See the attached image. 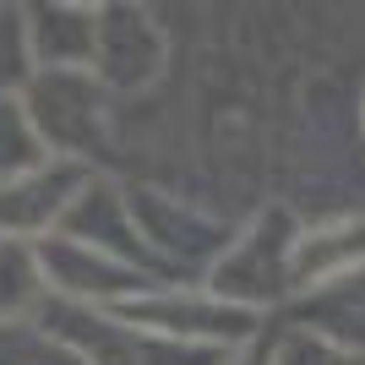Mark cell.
I'll list each match as a JSON object with an SVG mask.
<instances>
[{"label": "cell", "instance_id": "e0dca14e", "mask_svg": "<svg viewBox=\"0 0 365 365\" xmlns=\"http://www.w3.org/2000/svg\"><path fill=\"white\" fill-rule=\"evenodd\" d=\"M224 365H278V333L251 338V344H245V349H235Z\"/></svg>", "mask_w": 365, "mask_h": 365}, {"label": "cell", "instance_id": "7a4b0ae2", "mask_svg": "<svg viewBox=\"0 0 365 365\" xmlns=\"http://www.w3.org/2000/svg\"><path fill=\"white\" fill-rule=\"evenodd\" d=\"M131 213H137L153 273L169 284H207L224 251L235 245V229L224 218L202 213L197 202H180L169 191H153V185L131 191Z\"/></svg>", "mask_w": 365, "mask_h": 365}, {"label": "cell", "instance_id": "52a82bcc", "mask_svg": "<svg viewBox=\"0 0 365 365\" xmlns=\"http://www.w3.org/2000/svg\"><path fill=\"white\" fill-rule=\"evenodd\" d=\"M55 235H61V240H76V245H93V251H109V257H120V262H137V267L153 273L137 213H131V191L115 185L109 175H88V180H82V191L71 197V207H66Z\"/></svg>", "mask_w": 365, "mask_h": 365}, {"label": "cell", "instance_id": "8fae6325", "mask_svg": "<svg viewBox=\"0 0 365 365\" xmlns=\"http://www.w3.org/2000/svg\"><path fill=\"white\" fill-rule=\"evenodd\" d=\"M98 16H104V6H71V0L28 6L38 71H93V61H98Z\"/></svg>", "mask_w": 365, "mask_h": 365}, {"label": "cell", "instance_id": "5b68a950", "mask_svg": "<svg viewBox=\"0 0 365 365\" xmlns=\"http://www.w3.org/2000/svg\"><path fill=\"white\" fill-rule=\"evenodd\" d=\"M38 273H44L49 300L98 305V311H120V305L142 300L148 289L164 284L158 273H148V267H137V262H120V257H109V251L61 240V235L38 240Z\"/></svg>", "mask_w": 365, "mask_h": 365}, {"label": "cell", "instance_id": "30bf717a", "mask_svg": "<svg viewBox=\"0 0 365 365\" xmlns=\"http://www.w3.org/2000/svg\"><path fill=\"white\" fill-rule=\"evenodd\" d=\"M365 278V218H327V224L300 229L289 267V294H333Z\"/></svg>", "mask_w": 365, "mask_h": 365}, {"label": "cell", "instance_id": "4fadbf2b", "mask_svg": "<svg viewBox=\"0 0 365 365\" xmlns=\"http://www.w3.org/2000/svg\"><path fill=\"white\" fill-rule=\"evenodd\" d=\"M49 164V148L38 137L28 98H0V180H22Z\"/></svg>", "mask_w": 365, "mask_h": 365}, {"label": "cell", "instance_id": "ba28073f", "mask_svg": "<svg viewBox=\"0 0 365 365\" xmlns=\"http://www.w3.org/2000/svg\"><path fill=\"white\" fill-rule=\"evenodd\" d=\"M88 175H93L88 164L49 158L44 169H33L22 180H0V240H22V245L49 240Z\"/></svg>", "mask_w": 365, "mask_h": 365}, {"label": "cell", "instance_id": "9c48e42d", "mask_svg": "<svg viewBox=\"0 0 365 365\" xmlns=\"http://www.w3.org/2000/svg\"><path fill=\"white\" fill-rule=\"evenodd\" d=\"M164 33L137 6H104L98 16V61L93 76L104 93H137L164 71Z\"/></svg>", "mask_w": 365, "mask_h": 365}, {"label": "cell", "instance_id": "8992f818", "mask_svg": "<svg viewBox=\"0 0 365 365\" xmlns=\"http://www.w3.org/2000/svg\"><path fill=\"white\" fill-rule=\"evenodd\" d=\"M28 109L49 158H66V164L93 158L104 137V88L93 71H38V82L28 88Z\"/></svg>", "mask_w": 365, "mask_h": 365}, {"label": "cell", "instance_id": "3957f363", "mask_svg": "<svg viewBox=\"0 0 365 365\" xmlns=\"http://www.w3.org/2000/svg\"><path fill=\"white\" fill-rule=\"evenodd\" d=\"M294 240H300V224H294L289 207H267V213H257L245 229H235V245H229L224 262L213 267L207 289L224 294V300L240 305V311L267 317L273 305L294 300V294H289Z\"/></svg>", "mask_w": 365, "mask_h": 365}, {"label": "cell", "instance_id": "6da1fadb", "mask_svg": "<svg viewBox=\"0 0 365 365\" xmlns=\"http://www.w3.org/2000/svg\"><path fill=\"white\" fill-rule=\"evenodd\" d=\"M38 327L55 333L82 365H224L229 360L218 349H191V344H175L153 327H137L120 311L71 305V300H44Z\"/></svg>", "mask_w": 365, "mask_h": 365}, {"label": "cell", "instance_id": "277c9868", "mask_svg": "<svg viewBox=\"0 0 365 365\" xmlns=\"http://www.w3.org/2000/svg\"><path fill=\"white\" fill-rule=\"evenodd\" d=\"M120 317L175 338V344L218 349V354H235V349H245L251 338L267 333V317L229 305L224 294H213L207 284H158V289H148L142 300L120 305Z\"/></svg>", "mask_w": 365, "mask_h": 365}, {"label": "cell", "instance_id": "2e32d148", "mask_svg": "<svg viewBox=\"0 0 365 365\" xmlns=\"http://www.w3.org/2000/svg\"><path fill=\"white\" fill-rule=\"evenodd\" d=\"M278 365H365V349L338 344L317 327H289L278 333Z\"/></svg>", "mask_w": 365, "mask_h": 365}, {"label": "cell", "instance_id": "7c38bea8", "mask_svg": "<svg viewBox=\"0 0 365 365\" xmlns=\"http://www.w3.org/2000/svg\"><path fill=\"white\" fill-rule=\"evenodd\" d=\"M49 300L44 273H38V245L0 240V322H33Z\"/></svg>", "mask_w": 365, "mask_h": 365}, {"label": "cell", "instance_id": "5bb4252c", "mask_svg": "<svg viewBox=\"0 0 365 365\" xmlns=\"http://www.w3.org/2000/svg\"><path fill=\"white\" fill-rule=\"evenodd\" d=\"M38 82V55L28 33V6H0V98H28Z\"/></svg>", "mask_w": 365, "mask_h": 365}, {"label": "cell", "instance_id": "ac0fdd59", "mask_svg": "<svg viewBox=\"0 0 365 365\" xmlns=\"http://www.w3.org/2000/svg\"><path fill=\"white\" fill-rule=\"evenodd\" d=\"M360 125H365V104H360Z\"/></svg>", "mask_w": 365, "mask_h": 365}, {"label": "cell", "instance_id": "9a60e30c", "mask_svg": "<svg viewBox=\"0 0 365 365\" xmlns=\"http://www.w3.org/2000/svg\"><path fill=\"white\" fill-rule=\"evenodd\" d=\"M0 365H82V360L33 317V322H0Z\"/></svg>", "mask_w": 365, "mask_h": 365}]
</instances>
